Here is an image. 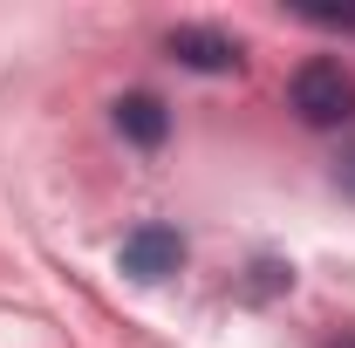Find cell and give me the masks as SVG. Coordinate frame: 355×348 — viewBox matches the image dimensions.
<instances>
[{
	"label": "cell",
	"mask_w": 355,
	"mask_h": 348,
	"mask_svg": "<svg viewBox=\"0 0 355 348\" xmlns=\"http://www.w3.org/2000/svg\"><path fill=\"white\" fill-rule=\"evenodd\" d=\"M116 260H123V273H137V280H164V273L184 266V239H178L171 225H137Z\"/></svg>",
	"instance_id": "7a4b0ae2"
},
{
	"label": "cell",
	"mask_w": 355,
	"mask_h": 348,
	"mask_svg": "<svg viewBox=\"0 0 355 348\" xmlns=\"http://www.w3.org/2000/svg\"><path fill=\"white\" fill-rule=\"evenodd\" d=\"M280 287H294V266H280V260H260L253 266V280H246V294H280Z\"/></svg>",
	"instance_id": "5b68a950"
},
{
	"label": "cell",
	"mask_w": 355,
	"mask_h": 348,
	"mask_svg": "<svg viewBox=\"0 0 355 348\" xmlns=\"http://www.w3.org/2000/svg\"><path fill=\"white\" fill-rule=\"evenodd\" d=\"M287 110L308 123V130H342L355 116V76L342 62H328V55H314L294 69V82H287Z\"/></svg>",
	"instance_id": "6da1fadb"
},
{
	"label": "cell",
	"mask_w": 355,
	"mask_h": 348,
	"mask_svg": "<svg viewBox=\"0 0 355 348\" xmlns=\"http://www.w3.org/2000/svg\"><path fill=\"white\" fill-rule=\"evenodd\" d=\"M116 130L130 137L137 150H157V143L171 137V110H164L150 89H130V96H116Z\"/></svg>",
	"instance_id": "277c9868"
},
{
	"label": "cell",
	"mask_w": 355,
	"mask_h": 348,
	"mask_svg": "<svg viewBox=\"0 0 355 348\" xmlns=\"http://www.w3.org/2000/svg\"><path fill=\"white\" fill-rule=\"evenodd\" d=\"M171 55L198 76H232L239 69V42L219 28H171Z\"/></svg>",
	"instance_id": "3957f363"
},
{
	"label": "cell",
	"mask_w": 355,
	"mask_h": 348,
	"mask_svg": "<svg viewBox=\"0 0 355 348\" xmlns=\"http://www.w3.org/2000/svg\"><path fill=\"white\" fill-rule=\"evenodd\" d=\"M308 21H321V28H355V7H301Z\"/></svg>",
	"instance_id": "8992f818"
},
{
	"label": "cell",
	"mask_w": 355,
	"mask_h": 348,
	"mask_svg": "<svg viewBox=\"0 0 355 348\" xmlns=\"http://www.w3.org/2000/svg\"><path fill=\"white\" fill-rule=\"evenodd\" d=\"M335 184H342V191H349V198H355V143H349V150H342V164H335Z\"/></svg>",
	"instance_id": "52a82bcc"
},
{
	"label": "cell",
	"mask_w": 355,
	"mask_h": 348,
	"mask_svg": "<svg viewBox=\"0 0 355 348\" xmlns=\"http://www.w3.org/2000/svg\"><path fill=\"white\" fill-rule=\"evenodd\" d=\"M328 348H355V335H342V342H328Z\"/></svg>",
	"instance_id": "ba28073f"
}]
</instances>
